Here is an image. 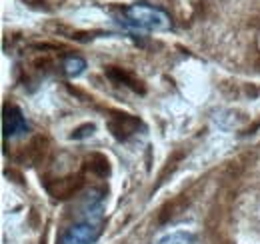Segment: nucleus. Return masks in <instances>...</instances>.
<instances>
[{"label":"nucleus","instance_id":"nucleus-4","mask_svg":"<svg viewBox=\"0 0 260 244\" xmlns=\"http://www.w3.org/2000/svg\"><path fill=\"white\" fill-rule=\"evenodd\" d=\"M62 68H64V72L68 76H78V74L86 68V62H84V58H80V56L70 54V56H66L64 62H62Z\"/></svg>","mask_w":260,"mask_h":244},{"label":"nucleus","instance_id":"nucleus-1","mask_svg":"<svg viewBox=\"0 0 260 244\" xmlns=\"http://www.w3.org/2000/svg\"><path fill=\"white\" fill-rule=\"evenodd\" d=\"M110 16L124 28L128 30H168L172 26V20L170 16L156 8V6H150V4H144V2H134V4H118V6H112L110 10Z\"/></svg>","mask_w":260,"mask_h":244},{"label":"nucleus","instance_id":"nucleus-3","mask_svg":"<svg viewBox=\"0 0 260 244\" xmlns=\"http://www.w3.org/2000/svg\"><path fill=\"white\" fill-rule=\"evenodd\" d=\"M28 130V122L24 118V114L12 106V104H6L4 106V112H2V132L6 138H16L20 134H24Z\"/></svg>","mask_w":260,"mask_h":244},{"label":"nucleus","instance_id":"nucleus-2","mask_svg":"<svg viewBox=\"0 0 260 244\" xmlns=\"http://www.w3.org/2000/svg\"><path fill=\"white\" fill-rule=\"evenodd\" d=\"M102 230V200L94 198L86 206V216L66 228L60 244H94Z\"/></svg>","mask_w":260,"mask_h":244}]
</instances>
